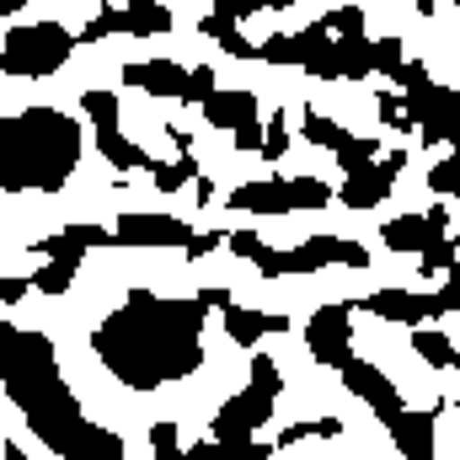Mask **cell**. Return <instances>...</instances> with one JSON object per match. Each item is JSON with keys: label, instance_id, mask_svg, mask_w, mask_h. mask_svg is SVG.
Returning <instances> with one entry per match:
<instances>
[{"label": "cell", "instance_id": "32", "mask_svg": "<svg viewBox=\"0 0 460 460\" xmlns=\"http://www.w3.org/2000/svg\"><path fill=\"white\" fill-rule=\"evenodd\" d=\"M429 188H434L439 199H460V155H445V161L429 172Z\"/></svg>", "mask_w": 460, "mask_h": 460}, {"label": "cell", "instance_id": "2", "mask_svg": "<svg viewBox=\"0 0 460 460\" xmlns=\"http://www.w3.org/2000/svg\"><path fill=\"white\" fill-rule=\"evenodd\" d=\"M81 166V123L59 108L5 113L0 123V188L5 193H59Z\"/></svg>", "mask_w": 460, "mask_h": 460}, {"label": "cell", "instance_id": "4", "mask_svg": "<svg viewBox=\"0 0 460 460\" xmlns=\"http://www.w3.org/2000/svg\"><path fill=\"white\" fill-rule=\"evenodd\" d=\"M230 252L235 257H252L262 279H284V273H316V268H369V252L358 241H343V235H311L289 252H273L257 230H235L230 235Z\"/></svg>", "mask_w": 460, "mask_h": 460}, {"label": "cell", "instance_id": "41", "mask_svg": "<svg viewBox=\"0 0 460 460\" xmlns=\"http://www.w3.org/2000/svg\"><path fill=\"white\" fill-rule=\"evenodd\" d=\"M456 246H460V235H456Z\"/></svg>", "mask_w": 460, "mask_h": 460}, {"label": "cell", "instance_id": "25", "mask_svg": "<svg viewBox=\"0 0 460 460\" xmlns=\"http://www.w3.org/2000/svg\"><path fill=\"white\" fill-rule=\"evenodd\" d=\"M150 177H155V188H161V193H182V182H199L204 172H199V161H193V155H177V161L155 166Z\"/></svg>", "mask_w": 460, "mask_h": 460}, {"label": "cell", "instance_id": "17", "mask_svg": "<svg viewBox=\"0 0 460 460\" xmlns=\"http://www.w3.org/2000/svg\"><path fill=\"white\" fill-rule=\"evenodd\" d=\"M434 423H439V412L434 407H423V412H402L396 423H391V439H396V450L407 460H434Z\"/></svg>", "mask_w": 460, "mask_h": 460}, {"label": "cell", "instance_id": "19", "mask_svg": "<svg viewBox=\"0 0 460 460\" xmlns=\"http://www.w3.org/2000/svg\"><path fill=\"white\" fill-rule=\"evenodd\" d=\"M204 118H209V128H246V123H257V97L252 92H215L209 102H204Z\"/></svg>", "mask_w": 460, "mask_h": 460}, {"label": "cell", "instance_id": "31", "mask_svg": "<svg viewBox=\"0 0 460 460\" xmlns=\"http://www.w3.org/2000/svg\"><path fill=\"white\" fill-rule=\"evenodd\" d=\"M456 252H460L456 241H439V246H429V252L418 257V273H429V279H439V273H450V268L460 262Z\"/></svg>", "mask_w": 460, "mask_h": 460}, {"label": "cell", "instance_id": "40", "mask_svg": "<svg viewBox=\"0 0 460 460\" xmlns=\"http://www.w3.org/2000/svg\"><path fill=\"white\" fill-rule=\"evenodd\" d=\"M5 460H27V456H22V450H16V445H5Z\"/></svg>", "mask_w": 460, "mask_h": 460}, {"label": "cell", "instance_id": "27", "mask_svg": "<svg viewBox=\"0 0 460 460\" xmlns=\"http://www.w3.org/2000/svg\"><path fill=\"white\" fill-rule=\"evenodd\" d=\"M322 27H327L332 38H364V5H332V11L322 16Z\"/></svg>", "mask_w": 460, "mask_h": 460}, {"label": "cell", "instance_id": "12", "mask_svg": "<svg viewBox=\"0 0 460 460\" xmlns=\"http://www.w3.org/2000/svg\"><path fill=\"white\" fill-rule=\"evenodd\" d=\"M402 166H407V155H402V150H391V155H380L375 166L348 172L343 204H348V209H375V204H385V199H391V188H396V177H402Z\"/></svg>", "mask_w": 460, "mask_h": 460}, {"label": "cell", "instance_id": "28", "mask_svg": "<svg viewBox=\"0 0 460 460\" xmlns=\"http://www.w3.org/2000/svg\"><path fill=\"white\" fill-rule=\"evenodd\" d=\"M407 65H412V59L402 54V43H396V38H380V43H375V70H380V75H391L396 86H402Z\"/></svg>", "mask_w": 460, "mask_h": 460}, {"label": "cell", "instance_id": "39", "mask_svg": "<svg viewBox=\"0 0 460 460\" xmlns=\"http://www.w3.org/2000/svg\"><path fill=\"white\" fill-rule=\"evenodd\" d=\"M445 289H456V295H460V262L450 268V273H445Z\"/></svg>", "mask_w": 460, "mask_h": 460}, {"label": "cell", "instance_id": "22", "mask_svg": "<svg viewBox=\"0 0 460 460\" xmlns=\"http://www.w3.org/2000/svg\"><path fill=\"white\" fill-rule=\"evenodd\" d=\"M412 353H423V364H439V369H460V348L445 338V332H434V327H418L412 332Z\"/></svg>", "mask_w": 460, "mask_h": 460}, {"label": "cell", "instance_id": "8", "mask_svg": "<svg viewBox=\"0 0 460 460\" xmlns=\"http://www.w3.org/2000/svg\"><path fill=\"white\" fill-rule=\"evenodd\" d=\"M460 305L456 289H434V295H412V289H375L364 300V311H375L380 322H402V327H418L429 316H450Z\"/></svg>", "mask_w": 460, "mask_h": 460}, {"label": "cell", "instance_id": "13", "mask_svg": "<svg viewBox=\"0 0 460 460\" xmlns=\"http://www.w3.org/2000/svg\"><path fill=\"white\" fill-rule=\"evenodd\" d=\"M123 81L139 86L145 97H177V102H193V70H182L177 59H134V65H123Z\"/></svg>", "mask_w": 460, "mask_h": 460}, {"label": "cell", "instance_id": "6", "mask_svg": "<svg viewBox=\"0 0 460 460\" xmlns=\"http://www.w3.org/2000/svg\"><path fill=\"white\" fill-rule=\"evenodd\" d=\"M75 32L59 27V22H22V27H5V43H0V70L5 75H54L70 54H75Z\"/></svg>", "mask_w": 460, "mask_h": 460}, {"label": "cell", "instance_id": "42", "mask_svg": "<svg viewBox=\"0 0 460 460\" xmlns=\"http://www.w3.org/2000/svg\"><path fill=\"white\" fill-rule=\"evenodd\" d=\"M434 460H439V456H434Z\"/></svg>", "mask_w": 460, "mask_h": 460}, {"label": "cell", "instance_id": "3", "mask_svg": "<svg viewBox=\"0 0 460 460\" xmlns=\"http://www.w3.org/2000/svg\"><path fill=\"white\" fill-rule=\"evenodd\" d=\"M0 353H5V396L22 407V418L32 423V434L49 450H70L86 429V418L75 412V396L65 391L59 369H54V348L38 332H16L11 322L0 327Z\"/></svg>", "mask_w": 460, "mask_h": 460}, {"label": "cell", "instance_id": "23", "mask_svg": "<svg viewBox=\"0 0 460 460\" xmlns=\"http://www.w3.org/2000/svg\"><path fill=\"white\" fill-rule=\"evenodd\" d=\"M182 460H268V445H230V439H199Z\"/></svg>", "mask_w": 460, "mask_h": 460}, {"label": "cell", "instance_id": "20", "mask_svg": "<svg viewBox=\"0 0 460 460\" xmlns=\"http://www.w3.org/2000/svg\"><path fill=\"white\" fill-rule=\"evenodd\" d=\"M199 27H204V38H215V43L226 49L230 59H257V43H246V38H241V22L230 16L226 5H209Z\"/></svg>", "mask_w": 460, "mask_h": 460}, {"label": "cell", "instance_id": "18", "mask_svg": "<svg viewBox=\"0 0 460 460\" xmlns=\"http://www.w3.org/2000/svg\"><path fill=\"white\" fill-rule=\"evenodd\" d=\"M220 316H226V332L241 348H257L268 332H289V316H279V311H246V305H235V300H230Z\"/></svg>", "mask_w": 460, "mask_h": 460}, {"label": "cell", "instance_id": "10", "mask_svg": "<svg viewBox=\"0 0 460 460\" xmlns=\"http://www.w3.org/2000/svg\"><path fill=\"white\" fill-rule=\"evenodd\" d=\"M113 32H134V38H150V32H172V5H108L97 11L86 27H81V43H97V38H113Z\"/></svg>", "mask_w": 460, "mask_h": 460}, {"label": "cell", "instance_id": "11", "mask_svg": "<svg viewBox=\"0 0 460 460\" xmlns=\"http://www.w3.org/2000/svg\"><path fill=\"white\" fill-rule=\"evenodd\" d=\"M113 241L118 246H182V252H193L199 230L172 220V215H123L113 226Z\"/></svg>", "mask_w": 460, "mask_h": 460}, {"label": "cell", "instance_id": "37", "mask_svg": "<svg viewBox=\"0 0 460 460\" xmlns=\"http://www.w3.org/2000/svg\"><path fill=\"white\" fill-rule=\"evenodd\" d=\"M27 289H32V279H11V273H5V279H0V305L11 311V305L27 295Z\"/></svg>", "mask_w": 460, "mask_h": 460}, {"label": "cell", "instance_id": "34", "mask_svg": "<svg viewBox=\"0 0 460 460\" xmlns=\"http://www.w3.org/2000/svg\"><path fill=\"white\" fill-rule=\"evenodd\" d=\"M284 150H289V123H284V113H273V118H268V145H262V155H268V161H279Z\"/></svg>", "mask_w": 460, "mask_h": 460}, {"label": "cell", "instance_id": "1", "mask_svg": "<svg viewBox=\"0 0 460 460\" xmlns=\"http://www.w3.org/2000/svg\"><path fill=\"white\" fill-rule=\"evenodd\" d=\"M204 316H209L204 295L172 300L155 289H134L92 332V353L123 391L145 396V391L188 380L204 364Z\"/></svg>", "mask_w": 460, "mask_h": 460}, {"label": "cell", "instance_id": "35", "mask_svg": "<svg viewBox=\"0 0 460 460\" xmlns=\"http://www.w3.org/2000/svg\"><path fill=\"white\" fill-rule=\"evenodd\" d=\"M215 92H220V86H215V70H209V65H193V102L204 108Z\"/></svg>", "mask_w": 460, "mask_h": 460}, {"label": "cell", "instance_id": "38", "mask_svg": "<svg viewBox=\"0 0 460 460\" xmlns=\"http://www.w3.org/2000/svg\"><path fill=\"white\" fill-rule=\"evenodd\" d=\"M193 199H199V204H215V182L199 177V182H193Z\"/></svg>", "mask_w": 460, "mask_h": 460}, {"label": "cell", "instance_id": "29", "mask_svg": "<svg viewBox=\"0 0 460 460\" xmlns=\"http://www.w3.org/2000/svg\"><path fill=\"white\" fill-rule=\"evenodd\" d=\"M289 193H295V209H327L332 204V188L316 177H289Z\"/></svg>", "mask_w": 460, "mask_h": 460}, {"label": "cell", "instance_id": "33", "mask_svg": "<svg viewBox=\"0 0 460 460\" xmlns=\"http://www.w3.org/2000/svg\"><path fill=\"white\" fill-rule=\"evenodd\" d=\"M150 450H155V460H182V456H188V450H182L177 423H155V429H150Z\"/></svg>", "mask_w": 460, "mask_h": 460}, {"label": "cell", "instance_id": "21", "mask_svg": "<svg viewBox=\"0 0 460 460\" xmlns=\"http://www.w3.org/2000/svg\"><path fill=\"white\" fill-rule=\"evenodd\" d=\"M65 460H123V445H118L108 429L86 423V429H81V439L65 450Z\"/></svg>", "mask_w": 460, "mask_h": 460}, {"label": "cell", "instance_id": "24", "mask_svg": "<svg viewBox=\"0 0 460 460\" xmlns=\"http://www.w3.org/2000/svg\"><path fill=\"white\" fill-rule=\"evenodd\" d=\"M300 128H305V139H311V145H322V150H332V155L343 150V139H348L343 123H332V118L311 113V108H305V118H300Z\"/></svg>", "mask_w": 460, "mask_h": 460}, {"label": "cell", "instance_id": "14", "mask_svg": "<svg viewBox=\"0 0 460 460\" xmlns=\"http://www.w3.org/2000/svg\"><path fill=\"white\" fill-rule=\"evenodd\" d=\"M343 385L353 391V396H364V407H369V412H375L385 429H391V423L407 412V402L396 396V385H391V380H385L375 364H364V358H353V364L343 369Z\"/></svg>", "mask_w": 460, "mask_h": 460}, {"label": "cell", "instance_id": "16", "mask_svg": "<svg viewBox=\"0 0 460 460\" xmlns=\"http://www.w3.org/2000/svg\"><path fill=\"white\" fill-rule=\"evenodd\" d=\"M230 209H241V215H295V193H289V177L241 182V188L230 193Z\"/></svg>", "mask_w": 460, "mask_h": 460}, {"label": "cell", "instance_id": "5", "mask_svg": "<svg viewBox=\"0 0 460 460\" xmlns=\"http://www.w3.org/2000/svg\"><path fill=\"white\" fill-rule=\"evenodd\" d=\"M279 391H284V375H279V364L268 358V353H252V380H246V391H235L226 396V407L215 412V423H209V439H230V445H246L268 418H273V402H279Z\"/></svg>", "mask_w": 460, "mask_h": 460}, {"label": "cell", "instance_id": "7", "mask_svg": "<svg viewBox=\"0 0 460 460\" xmlns=\"http://www.w3.org/2000/svg\"><path fill=\"white\" fill-rule=\"evenodd\" d=\"M81 113L92 118V128H97V150L108 155V166H113V172H155L150 150H139V145H128V139H123L113 92H86V97H81Z\"/></svg>", "mask_w": 460, "mask_h": 460}, {"label": "cell", "instance_id": "15", "mask_svg": "<svg viewBox=\"0 0 460 460\" xmlns=\"http://www.w3.org/2000/svg\"><path fill=\"white\" fill-rule=\"evenodd\" d=\"M380 235H385V246H391V252H418V257H423L429 246L450 241V215H445L439 204H434L429 215H396Z\"/></svg>", "mask_w": 460, "mask_h": 460}, {"label": "cell", "instance_id": "30", "mask_svg": "<svg viewBox=\"0 0 460 460\" xmlns=\"http://www.w3.org/2000/svg\"><path fill=\"white\" fill-rule=\"evenodd\" d=\"M375 113H380V123H385V128H396V134H418V123H412L407 102H402L396 92H380V108H375Z\"/></svg>", "mask_w": 460, "mask_h": 460}, {"label": "cell", "instance_id": "9", "mask_svg": "<svg viewBox=\"0 0 460 460\" xmlns=\"http://www.w3.org/2000/svg\"><path fill=\"white\" fill-rule=\"evenodd\" d=\"M348 311H353V305H322V311L311 316V327H305L311 358L327 364V369H348V364H353V316H348Z\"/></svg>", "mask_w": 460, "mask_h": 460}, {"label": "cell", "instance_id": "26", "mask_svg": "<svg viewBox=\"0 0 460 460\" xmlns=\"http://www.w3.org/2000/svg\"><path fill=\"white\" fill-rule=\"evenodd\" d=\"M343 434V423L338 418H316V423H289L284 434H279V450L284 445H300V439H338Z\"/></svg>", "mask_w": 460, "mask_h": 460}, {"label": "cell", "instance_id": "36", "mask_svg": "<svg viewBox=\"0 0 460 460\" xmlns=\"http://www.w3.org/2000/svg\"><path fill=\"white\" fill-rule=\"evenodd\" d=\"M262 145H268V128H262V123H246V128H235V150H246V155L257 150V155H262Z\"/></svg>", "mask_w": 460, "mask_h": 460}]
</instances>
